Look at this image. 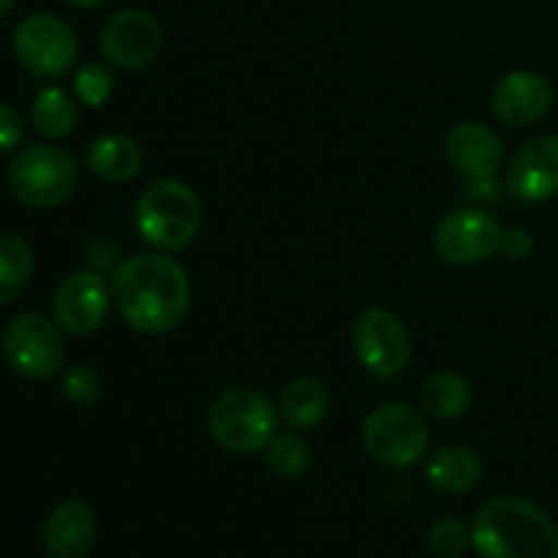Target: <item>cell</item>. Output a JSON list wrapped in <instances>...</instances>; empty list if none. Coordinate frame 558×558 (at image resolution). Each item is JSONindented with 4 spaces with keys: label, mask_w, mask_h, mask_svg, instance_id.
<instances>
[{
    "label": "cell",
    "mask_w": 558,
    "mask_h": 558,
    "mask_svg": "<svg viewBox=\"0 0 558 558\" xmlns=\"http://www.w3.org/2000/svg\"><path fill=\"white\" fill-rule=\"evenodd\" d=\"M80 185L74 156L54 145H31L11 158L9 189L16 202L31 210H52L65 205Z\"/></svg>",
    "instance_id": "cell-4"
},
{
    "label": "cell",
    "mask_w": 558,
    "mask_h": 558,
    "mask_svg": "<svg viewBox=\"0 0 558 558\" xmlns=\"http://www.w3.org/2000/svg\"><path fill=\"white\" fill-rule=\"evenodd\" d=\"M74 90H76V98H80L85 107H93V109L104 107L107 98L112 96V74H109L104 65L87 63L85 69L76 71Z\"/></svg>",
    "instance_id": "cell-25"
},
{
    "label": "cell",
    "mask_w": 558,
    "mask_h": 558,
    "mask_svg": "<svg viewBox=\"0 0 558 558\" xmlns=\"http://www.w3.org/2000/svg\"><path fill=\"white\" fill-rule=\"evenodd\" d=\"M472 385L461 374H434L420 387V407L434 420H458L472 409Z\"/></svg>",
    "instance_id": "cell-20"
},
{
    "label": "cell",
    "mask_w": 558,
    "mask_h": 558,
    "mask_svg": "<svg viewBox=\"0 0 558 558\" xmlns=\"http://www.w3.org/2000/svg\"><path fill=\"white\" fill-rule=\"evenodd\" d=\"M265 450H267V466H270V472L283 480L303 477V474L311 469V463H314L311 445L298 434V430H292V434H276Z\"/></svg>",
    "instance_id": "cell-23"
},
{
    "label": "cell",
    "mask_w": 558,
    "mask_h": 558,
    "mask_svg": "<svg viewBox=\"0 0 558 558\" xmlns=\"http://www.w3.org/2000/svg\"><path fill=\"white\" fill-rule=\"evenodd\" d=\"M14 3H16V0H0V16L9 14V11L14 9Z\"/></svg>",
    "instance_id": "cell-30"
},
{
    "label": "cell",
    "mask_w": 558,
    "mask_h": 558,
    "mask_svg": "<svg viewBox=\"0 0 558 558\" xmlns=\"http://www.w3.org/2000/svg\"><path fill=\"white\" fill-rule=\"evenodd\" d=\"M428 545L436 556L441 558H458L469 550L472 545V529L458 518H441L430 526Z\"/></svg>",
    "instance_id": "cell-24"
},
{
    "label": "cell",
    "mask_w": 558,
    "mask_h": 558,
    "mask_svg": "<svg viewBox=\"0 0 558 558\" xmlns=\"http://www.w3.org/2000/svg\"><path fill=\"white\" fill-rule=\"evenodd\" d=\"M354 354L376 379H396L412 360V338L401 316L387 308H368L352 330Z\"/></svg>",
    "instance_id": "cell-9"
},
{
    "label": "cell",
    "mask_w": 558,
    "mask_h": 558,
    "mask_svg": "<svg viewBox=\"0 0 558 558\" xmlns=\"http://www.w3.org/2000/svg\"><path fill=\"white\" fill-rule=\"evenodd\" d=\"M3 357L22 379H49L65 363V341L58 322L41 314H20L3 332Z\"/></svg>",
    "instance_id": "cell-8"
},
{
    "label": "cell",
    "mask_w": 558,
    "mask_h": 558,
    "mask_svg": "<svg viewBox=\"0 0 558 558\" xmlns=\"http://www.w3.org/2000/svg\"><path fill=\"white\" fill-rule=\"evenodd\" d=\"M145 153L129 134H104L87 147V167L107 183H129L142 172Z\"/></svg>",
    "instance_id": "cell-17"
},
{
    "label": "cell",
    "mask_w": 558,
    "mask_h": 558,
    "mask_svg": "<svg viewBox=\"0 0 558 558\" xmlns=\"http://www.w3.org/2000/svg\"><path fill=\"white\" fill-rule=\"evenodd\" d=\"M109 298H112V289H107L98 272H71L54 289L52 316L60 330L71 332V336H90L107 319Z\"/></svg>",
    "instance_id": "cell-12"
},
{
    "label": "cell",
    "mask_w": 558,
    "mask_h": 558,
    "mask_svg": "<svg viewBox=\"0 0 558 558\" xmlns=\"http://www.w3.org/2000/svg\"><path fill=\"white\" fill-rule=\"evenodd\" d=\"M330 409V392H327L325 381L316 376H300V379L289 381L278 401V414L281 423H287L292 430H311L327 417Z\"/></svg>",
    "instance_id": "cell-19"
},
{
    "label": "cell",
    "mask_w": 558,
    "mask_h": 558,
    "mask_svg": "<svg viewBox=\"0 0 558 558\" xmlns=\"http://www.w3.org/2000/svg\"><path fill=\"white\" fill-rule=\"evenodd\" d=\"M445 156L450 167L466 180H490L505 163V145L499 134L483 123H458L445 136Z\"/></svg>",
    "instance_id": "cell-15"
},
{
    "label": "cell",
    "mask_w": 558,
    "mask_h": 558,
    "mask_svg": "<svg viewBox=\"0 0 558 558\" xmlns=\"http://www.w3.org/2000/svg\"><path fill=\"white\" fill-rule=\"evenodd\" d=\"M109 289L125 325L142 336H167L189 316V272L161 251L125 259L112 272Z\"/></svg>",
    "instance_id": "cell-1"
},
{
    "label": "cell",
    "mask_w": 558,
    "mask_h": 558,
    "mask_svg": "<svg viewBox=\"0 0 558 558\" xmlns=\"http://www.w3.org/2000/svg\"><path fill=\"white\" fill-rule=\"evenodd\" d=\"M163 31L153 14L142 9H125L109 16L98 36L101 54L123 71H140L158 58Z\"/></svg>",
    "instance_id": "cell-11"
},
{
    "label": "cell",
    "mask_w": 558,
    "mask_h": 558,
    "mask_svg": "<svg viewBox=\"0 0 558 558\" xmlns=\"http://www.w3.org/2000/svg\"><path fill=\"white\" fill-rule=\"evenodd\" d=\"M65 3L76 5V9H98V5H104L107 0H65Z\"/></svg>",
    "instance_id": "cell-29"
},
{
    "label": "cell",
    "mask_w": 558,
    "mask_h": 558,
    "mask_svg": "<svg viewBox=\"0 0 558 558\" xmlns=\"http://www.w3.org/2000/svg\"><path fill=\"white\" fill-rule=\"evenodd\" d=\"M425 477L441 494H469L483 477V461L463 445H447L430 456Z\"/></svg>",
    "instance_id": "cell-18"
},
{
    "label": "cell",
    "mask_w": 558,
    "mask_h": 558,
    "mask_svg": "<svg viewBox=\"0 0 558 558\" xmlns=\"http://www.w3.org/2000/svg\"><path fill=\"white\" fill-rule=\"evenodd\" d=\"M44 548L52 558H85L96 543V518L85 501H63L44 523Z\"/></svg>",
    "instance_id": "cell-16"
},
{
    "label": "cell",
    "mask_w": 558,
    "mask_h": 558,
    "mask_svg": "<svg viewBox=\"0 0 558 558\" xmlns=\"http://www.w3.org/2000/svg\"><path fill=\"white\" fill-rule=\"evenodd\" d=\"M363 447L381 466L409 469L428 452V423L407 403H381L363 420Z\"/></svg>",
    "instance_id": "cell-6"
},
{
    "label": "cell",
    "mask_w": 558,
    "mask_h": 558,
    "mask_svg": "<svg viewBox=\"0 0 558 558\" xmlns=\"http://www.w3.org/2000/svg\"><path fill=\"white\" fill-rule=\"evenodd\" d=\"M22 134H25V129H22L20 112L14 107H9V104L0 101V153L16 150L22 142Z\"/></svg>",
    "instance_id": "cell-27"
},
{
    "label": "cell",
    "mask_w": 558,
    "mask_h": 558,
    "mask_svg": "<svg viewBox=\"0 0 558 558\" xmlns=\"http://www.w3.org/2000/svg\"><path fill=\"white\" fill-rule=\"evenodd\" d=\"M33 129L47 140H63L76 125V104L63 87H44L31 109Z\"/></svg>",
    "instance_id": "cell-22"
},
{
    "label": "cell",
    "mask_w": 558,
    "mask_h": 558,
    "mask_svg": "<svg viewBox=\"0 0 558 558\" xmlns=\"http://www.w3.org/2000/svg\"><path fill=\"white\" fill-rule=\"evenodd\" d=\"M501 223L477 207L447 213L434 229V251L450 265H480L501 251Z\"/></svg>",
    "instance_id": "cell-10"
},
{
    "label": "cell",
    "mask_w": 558,
    "mask_h": 558,
    "mask_svg": "<svg viewBox=\"0 0 558 558\" xmlns=\"http://www.w3.org/2000/svg\"><path fill=\"white\" fill-rule=\"evenodd\" d=\"M33 267L36 259L31 245L16 234H0V305L20 300L33 278Z\"/></svg>",
    "instance_id": "cell-21"
},
{
    "label": "cell",
    "mask_w": 558,
    "mask_h": 558,
    "mask_svg": "<svg viewBox=\"0 0 558 558\" xmlns=\"http://www.w3.org/2000/svg\"><path fill=\"white\" fill-rule=\"evenodd\" d=\"M199 227L202 202L183 180H156L136 199V229L142 240L161 254L189 248Z\"/></svg>",
    "instance_id": "cell-3"
},
{
    "label": "cell",
    "mask_w": 558,
    "mask_h": 558,
    "mask_svg": "<svg viewBox=\"0 0 558 558\" xmlns=\"http://www.w3.org/2000/svg\"><path fill=\"white\" fill-rule=\"evenodd\" d=\"M14 54L27 74L38 80H60L76 60V36L60 16L31 14L14 27Z\"/></svg>",
    "instance_id": "cell-7"
},
{
    "label": "cell",
    "mask_w": 558,
    "mask_h": 558,
    "mask_svg": "<svg viewBox=\"0 0 558 558\" xmlns=\"http://www.w3.org/2000/svg\"><path fill=\"white\" fill-rule=\"evenodd\" d=\"M278 407L262 392L238 387L216 398L207 414V428L218 447L234 456H254L265 450L278 434Z\"/></svg>",
    "instance_id": "cell-5"
},
{
    "label": "cell",
    "mask_w": 558,
    "mask_h": 558,
    "mask_svg": "<svg viewBox=\"0 0 558 558\" xmlns=\"http://www.w3.org/2000/svg\"><path fill=\"white\" fill-rule=\"evenodd\" d=\"M507 189L523 202H548L558 196V134L529 140L507 167Z\"/></svg>",
    "instance_id": "cell-13"
},
{
    "label": "cell",
    "mask_w": 558,
    "mask_h": 558,
    "mask_svg": "<svg viewBox=\"0 0 558 558\" xmlns=\"http://www.w3.org/2000/svg\"><path fill=\"white\" fill-rule=\"evenodd\" d=\"M554 90L537 71H510L496 82L490 93V112L512 129L539 123L550 112Z\"/></svg>",
    "instance_id": "cell-14"
},
{
    "label": "cell",
    "mask_w": 558,
    "mask_h": 558,
    "mask_svg": "<svg viewBox=\"0 0 558 558\" xmlns=\"http://www.w3.org/2000/svg\"><path fill=\"white\" fill-rule=\"evenodd\" d=\"M101 376L90 365H71L63 374V392L76 407H93L101 398Z\"/></svg>",
    "instance_id": "cell-26"
},
{
    "label": "cell",
    "mask_w": 558,
    "mask_h": 558,
    "mask_svg": "<svg viewBox=\"0 0 558 558\" xmlns=\"http://www.w3.org/2000/svg\"><path fill=\"white\" fill-rule=\"evenodd\" d=\"M472 548L480 558H558V526L543 507L499 496L474 518Z\"/></svg>",
    "instance_id": "cell-2"
},
{
    "label": "cell",
    "mask_w": 558,
    "mask_h": 558,
    "mask_svg": "<svg viewBox=\"0 0 558 558\" xmlns=\"http://www.w3.org/2000/svg\"><path fill=\"white\" fill-rule=\"evenodd\" d=\"M534 248V240L526 229H510V232L501 234V254L507 259L518 262V259H526Z\"/></svg>",
    "instance_id": "cell-28"
}]
</instances>
